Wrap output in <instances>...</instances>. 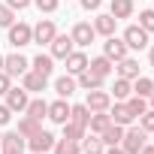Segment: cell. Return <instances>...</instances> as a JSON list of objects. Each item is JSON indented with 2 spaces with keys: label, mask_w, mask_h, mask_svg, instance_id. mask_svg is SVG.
<instances>
[{
  "label": "cell",
  "mask_w": 154,
  "mask_h": 154,
  "mask_svg": "<svg viewBox=\"0 0 154 154\" xmlns=\"http://www.w3.org/2000/svg\"><path fill=\"white\" fill-rule=\"evenodd\" d=\"M148 100H151V109H154V91H151V97H148Z\"/></svg>",
  "instance_id": "obj_47"
},
{
  "label": "cell",
  "mask_w": 154,
  "mask_h": 154,
  "mask_svg": "<svg viewBox=\"0 0 154 154\" xmlns=\"http://www.w3.org/2000/svg\"><path fill=\"white\" fill-rule=\"evenodd\" d=\"M9 88H12V75H6L3 69H0V94H6Z\"/></svg>",
  "instance_id": "obj_39"
},
{
  "label": "cell",
  "mask_w": 154,
  "mask_h": 154,
  "mask_svg": "<svg viewBox=\"0 0 154 154\" xmlns=\"http://www.w3.org/2000/svg\"><path fill=\"white\" fill-rule=\"evenodd\" d=\"M9 24H15V9H9L3 3L0 6V27H9Z\"/></svg>",
  "instance_id": "obj_37"
},
{
  "label": "cell",
  "mask_w": 154,
  "mask_h": 154,
  "mask_svg": "<svg viewBox=\"0 0 154 154\" xmlns=\"http://www.w3.org/2000/svg\"><path fill=\"white\" fill-rule=\"evenodd\" d=\"M127 109H130V115H133V118H139V115L148 109V97H139V94L127 97Z\"/></svg>",
  "instance_id": "obj_31"
},
{
  "label": "cell",
  "mask_w": 154,
  "mask_h": 154,
  "mask_svg": "<svg viewBox=\"0 0 154 154\" xmlns=\"http://www.w3.org/2000/svg\"><path fill=\"white\" fill-rule=\"evenodd\" d=\"M109 124H112L109 112H91V121H88V127H91V133H94V136H100V133H103Z\"/></svg>",
  "instance_id": "obj_22"
},
{
  "label": "cell",
  "mask_w": 154,
  "mask_h": 154,
  "mask_svg": "<svg viewBox=\"0 0 154 154\" xmlns=\"http://www.w3.org/2000/svg\"><path fill=\"white\" fill-rule=\"evenodd\" d=\"M48 45H51V57H60V60H63V57L72 51V36H63V33H57V36H54Z\"/></svg>",
  "instance_id": "obj_13"
},
{
  "label": "cell",
  "mask_w": 154,
  "mask_h": 154,
  "mask_svg": "<svg viewBox=\"0 0 154 154\" xmlns=\"http://www.w3.org/2000/svg\"><path fill=\"white\" fill-rule=\"evenodd\" d=\"M9 118H12V109L3 103V106H0V127H3V124H9Z\"/></svg>",
  "instance_id": "obj_40"
},
{
  "label": "cell",
  "mask_w": 154,
  "mask_h": 154,
  "mask_svg": "<svg viewBox=\"0 0 154 154\" xmlns=\"http://www.w3.org/2000/svg\"><path fill=\"white\" fill-rule=\"evenodd\" d=\"M54 136L48 133V130H39V133H33L30 139H27V145H30V151H36V154H48L51 148H54Z\"/></svg>",
  "instance_id": "obj_6"
},
{
  "label": "cell",
  "mask_w": 154,
  "mask_h": 154,
  "mask_svg": "<svg viewBox=\"0 0 154 154\" xmlns=\"http://www.w3.org/2000/svg\"><path fill=\"white\" fill-rule=\"evenodd\" d=\"M0 145H3V148H15V151H24V145H27V139L15 130V133H6L3 136V142H0Z\"/></svg>",
  "instance_id": "obj_33"
},
{
  "label": "cell",
  "mask_w": 154,
  "mask_h": 154,
  "mask_svg": "<svg viewBox=\"0 0 154 154\" xmlns=\"http://www.w3.org/2000/svg\"><path fill=\"white\" fill-rule=\"evenodd\" d=\"M91 112H109V106H112V94L109 91H103V88H97V91H88V103H85Z\"/></svg>",
  "instance_id": "obj_5"
},
{
  "label": "cell",
  "mask_w": 154,
  "mask_h": 154,
  "mask_svg": "<svg viewBox=\"0 0 154 154\" xmlns=\"http://www.w3.org/2000/svg\"><path fill=\"white\" fill-rule=\"evenodd\" d=\"M139 154H154V145H142V148H139Z\"/></svg>",
  "instance_id": "obj_44"
},
{
  "label": "cell",
  "mask_w": 154,
  "mask_h": 154,
  "mask_svg": "<svg viewBox=\"0 0 154 154\" xmlns=\"http://www.w3.org/2000/svg\"><path fill=\"white\" fill-rule=\"evenodd\" d=\"M27 66H30V60L24 57V54H9V57H3V72L6 75H24L27 72Z\"/></svg>",
  "instance_id": "obj_7"
},
{
  "label": "cell",
  "mask_w": 154,
  "mask_h": 154,
  "mask_svg": "<svg viewBox=\"0 0 154 154\" xmlns=\"http://www.w3.org/2000/svg\"><path fill=\"white\" fill-rule=\"evenodd\" d=\"M100 139H103L106 148H109V145H121V139H124V127H121V124H109V127L100 133Z\"/></svg>",
  "instance_id": "obj_20"
},
{
  "label": "cell",
  "mask_w": 154,
  "mask_h": 154,
  "mask_svg": "<svg viewBox=\"0 0 154 154\" xmlns=\"http://www.w3.org/2000/svg\"><path fill=\"white\" fill-rule=\"evenodd\" d=\"M112 94H115V100H127L130 94H133V82L130 79H115V88H112Z\"/></svg>",
  "instance_id": "obj_30"
},
{
  "label": "cell",
  "mask_w": 154,
  "mask_h": 154,
  "mask_svg": "<svg viewBox=\"0 0 154 154\" xmlns=\"http://www.w3.org/2000/svg\"><path fill=\"white\" fill-rule=\"evenodd\" d=\"M24 112H27L30 118H36V121H42V118L48 115V103H45V100H30Z\"/></svg>",
  "instance_id": "obj_32"
},
{
  "label": "cell",
  "mask_w": 154,
  "mask_h": 154,
  "mask_svg": "<svg viewBox=\"0 0 154 154\" xmlns=\"http://www.w3.org/2000/svg\"><path fill=\"white\" fill-rule=\"evenodd\" d=\"M33 0H6V6L9 9H24V6H30Z\"/></svg>",
  "instance_id": "obj_41"
},
{
  "label": "cell",
  "mask_w": 154,
  "mask_h": 154,
  "mask_svg": "<svg viewBox=\"0 0 154 154\" xmlns=\"http://www.w3.org/2000/svg\"><path fill=\"white\" fill-rule=\"evenodd\" d=\"M100 3H103V0H82V9H88V12L94 9V12H97V9H100Z\"/></svg>",
  "instance_id": "obj_42"
},
{
  "label": "cell",
  "mask_w": 154,
  "mask_h": 154,
  "mask_svg": "<svg viewBox=\"0 0 154 154\" xmlns=\"http://www.w3.org/2000/svg\"><path fill=\"white\" fill-rule=\"evenodd\" d=\"M30 42H33V27H30V24H24V21L9 24V45L24 48V45H30Z\"/></svg>",
  "instance_id": "obj_1"
},
{
  "label": "cell",
  "mask_w": 154,
  "mask_h": 154,
  "mask_svg": "<svg viewBox=\"0 0 154 154\" xmlns=\"http://www.w3.org/2000/svg\"><path fill=\"white\" fill-rule=\"evenodd\" d=\"M109 15H115L118 21H121V18H130V15H133V0H112Z\"/></svg>",
  "instance_id": "obj_23"
},
{
  "label": "cell",
  "mask_w": 154,
  "mask_h": 154,
  "mask_svg": "<svg viewBox=\"0 0 154 154\" xmlns=\"http://www.w3.org/2000/svg\"><path fill=\"white\" fill-rule=\"evenodd\" d=\"M142 145H145V130H142V127H130V130H124L121 148H124L127 154H139Z\"/></svg>",
  "instance_id": "obj_2"
},
{
  "label": "cell",
  "mask_w": 154,
  "mask_h": 154,
  "mask_svg": "<svg viewBox=\"0 0 154 154\" xmlns=\"http://www.w3.org/2000/svg\"><path fill=\"white\" fill-rule=\"evenodd\" d=\"M103 82H106V79H100V75H94L91 69L79 72V79H75V85H79V88H85V91H97V88H103Z\"/></svg>",
  "instance_id": "obj_21"
},
{
  "label": "cell",
  "mask_w": 154,
  "mask_h": 154,
  "mask_svg": "<svg viewBox=\"0 0 154 154\" xmlns=\"http://www.w3.org/2000/svg\"><path fill=\"white\" fill-rule=\"evenodd\" d=\"M124 42H127V48H136V51H142L145 45H148V30H142L139 24H130L127 30H124V36H121Z\"/></svg>",
  "instance_id": "obj_3"
},
{
  "label": "cell",
  "mask_w": 154,
  "mask_h": 154,
  "mask_svg": "<svg viewBox=\"0 0 154 154\" xmlns=\"http://www.w3.org/2000/svg\"><path fill=\"white\" fill-rule=\"evenodd\" d=\"M0 142H3V136H0Z\"/></svg>",
  "instance_id": "obj_49"
},
{
  "label": "cell",
  "mask_w": 154,
  "mask_h": 154,
  "mask_svg": "<svg viewBox=\"0 0 154 154\" xmlns=\"http://www.w3.org/2000/svg\"><path fill=\"white\" fill-rule=\"evenodd\" d=\"M75 88H79V85H75V79H72V75H60V79L54 82V91H57V97H72V91Z\"/></svg>",
  "instance_id": "obj_25"
},
{
  "label": "cell",
  "mask_w": 154,
  "mask_h": 154,
  "mask_svg": "<svg viewBox=\"0 0 154 154\" xmlns=\"http://www.w3.org/2000/svg\"><path fill=\"white\" fill-rule=\"evenodd\" d=\"M54 154H82V145L69 142V139H57L54 142Z\"/></svg>",
  "instance_id": "obj_34"
},
{
  "label": "cell",
  "mask_w": 154,
  "mask_h": 154,
  "mask_svg": "<svg viewBox=\"0 0 154 154\" xmlns=\"http://www.w3.org/2000/svg\"><path fill=\"white\" fill-rule=\"evenodd\" d=\"M72 45H79V48H85V45H91L94 42V36H97V30H94V24H88V21H79L72 27Z\"/></svg>",
  "instance_id": "obj_4"
},
{
  "label": "cell",
  "mask_w": 154,
  "mask_h": 154,
  "mask_svg": "<svg viewBox=\"0 0 154 154\" xmlns=\"http://www.w3.org/2000/svg\"><path fill=\"white\" fill-rule=\"evenodd\" d=\"M33 154H36V151H33Z\"/></svg>",
  "instance_id": "obj_50"
},
{
  "label": "cell",
  "mask_w": 154,
  "mask_h": 154,
  "mask_svg": "<svg viewBox=\"0 0 154 154\" xmlns=\"http://www.w3.org/2000/svg\"><path fill=\"white\" fill-rule=\"evenodd\" d=\"M139 27H142V30H148V33H154V9L139 12Z\"/></svg>",
  "instance_id": "obj_35"
},
{
  "label": "cell",
  "mask_w": 154,
  "mask_h": 154,
  "mask_svg": "<svg viewBox=\"0 0 154 154\" xmlns=\"http://www.w3.org/2000/svg\"><path fill=\"white\" fill-rule=\"evenodd\" d=\"M54 36H57V27H54V21H51V18H42V21L33 27V42H39V45L51 42Z\"/></svg>",
  "instance_id": "obj_8"
},
{
  "label": "cell",
  "mask_w": 154,
  "mask_h": 154,
  "mask_svg": "<svg viewBox=\"0 0 154 154\" xmlns=\"http://www.w3.org/2000/svg\"><path fill=\"white\" fill-rule=\"evenodd\" d=\"M103 54L115 63V60L127 57V42H124V39H115V36H106V42H103Z\"/></svg>",
  "instance_id": "obj_9"
},
{
  "label": "cell",
  "mask_w": 154,
  "mask_h": 154,
  "mask_svg": "<svg viewBox=\"0 0 154 154\" xmlns=\"http://www.w3.org/2000/svg\"><path fill=\"white\" fill-rule=\"evenodd\" d=\"M112 60L106 57V54H100V57H94V60H88V69L94 72V75H100V79H106V75H112Z\"/></svg>",
  "instance_id": "obj_16"
},
{
  "label": "cell",
  "mask_w": 154,
  "mask_h": 154,
  "mask_svg": "<svg viewBox=\"0 0 154 154\" xmlns=\"http://www.w3.org/2000/svg\"><path fill=\"white\" fill-rule=\"evenodd\" d=\"M118 63V75H121V79H136V75H139V60H133V57H121V60H115Z\"/></svg>",
  "instance_id": "obj_19"
},
{
  "label": "cell",
  "mask_w": 154,
  "mask_h": 154,
  "mask_svg": "<svg viewBox=\"0 0 154 154\" xmlns=\"http://www.w3.org/2000/svg\"><path fill=\"white\" fill-rule=\"evenodd\" d=\"M139 127H142L145 133H154V109H145V112L139 115Z\"/></svg>",
  "instance_id": "obj_36"
},
{
  "label": "cell",
  "mask_w": 154,
  "mask_h": 154,
  "mask_svg": "<svg viewBox=\"0 0 154 154\" xmlns=\"http://www.w3.org/2000/svg\"><path fill=\"white\" fill-rule=\"evenodd\" d=\"M21 79H24V85H21V88H24L27 94H30V91H45V82H48L45 75H39V72H33V69H27Z\"/></svg>",
  "instance_id": "obj_18"
},
{
  "label": "cell",
  "mask_w": 154,
  "mask_h": 154,
  "mask_svg": "<svg viewBox=\"0 0 154 154\" xmlns=\"http://www.w3.org/2000/svg\"><path fill=\"white\" fill-rule=\"evenodd\" d=\"M42 130V121H36V118H30V115H24L21 121H18V133L24 136V139H30L33 133H39Z\"/></svg>",
  "instance_id": "obj_24"
},
{
  "label": "cell",
  "mask_w": 154,
  "mask_h": 154,
  "mask_svg": "<svg viewBox=\"0 0 154 154\" xmlns=\"http://www.w3.org/2000/svg\"><path fill=\"white\" fill-rule=\"evenodd\" d=\"M27 103H30V97H27L24 88H9V91H6V106H9L12 112H24Z\"/></svg>",
  "instance_id": "obj_10"
},
{
  "label": "cell",
  "mask_w": 154,
  "mask_h": 154,
  "mask_svg": "<svg viewBox=\"0 0 154 154\" xmlns=\"http://www.w3.org/2000/svg\"><path fill=\"white\" fill-rule=\"evenodd\" d=\"M79 145H82V154H103L106 151V145H103L100 136H85Z\"/></svg>",
  "instance_id": "obj_26"
},
{
  "label": "cell",
  "mask_w": 154,
  "mask_h": 154,
  "mask_svg": "<svg viewBox=\"0 0 154 154\" xmlns=\"http://www.w3.org/2000/svg\"><path fill=\"white\" fill-rule=\"evenodd\" d=\"M63 60H66V72H69V75H79V72L88 69V54H85V51H69Z\"/></svg>",
  "instance_id": "obj_11"
},
{
  "label": "cell",
  "mask_w": 154,
  "mask_h": 154,
  "mask_svg": "<svg viewBox=\"0 0 154 154\" xmlns=\"http://www.w3.org/2000/svg\"><path fill=\"white\" fill-rule=\"evenodd\" d=\"M148 63L154 66V45H151V51H148Z\"/></svg>",
  "instance_id": "obj_46"
},
{
  "label": "cell",
  "mask_w": 154,
  "mask_h": 154,
  "mask_svg": "<svg viewBox=\"0 0 154 154\" xmlns=\"http://www.w3.org/2000/svg\"><path fill=\"white\" fill-rule=\"evenodd\" d=\"M0 69H3V54H0Z\"/></svg>",
  "instance_id": "obj_48"
},
{
  "label": "cell",
  "mask_w": 154,
  "mask_h": 154,
  "mask_svg": "<svg viewBox=\"0 0 154 154\" xmlns=\"http://www.w3.org/2000/svg\"><path fill=\"white\" fill-rule=\"evenodd\" d=\"M3 154H24V151H15V148H3Z\"/></svg>",
  "instance_id": "obj_45"
},
{
  "label": "cell",
  "mask_w": 154,
  "mask_h": 154,
  "mask_svg": "<svg viewBox=\"0 0 154 154\" xmlns=\"http://www.w3.org/2000/svg\"><path fill=\"white\" fill-rule=\"evenodd\" d=\"M33 3H36L39 12H54V9L60 6V0H33Z\"/></svg>",
  "instance_id": "obj_38"
},
{
  "label": "cell",
  "mask_w": 154,
  "mask_h": 154,
  "mask_svg": "<svg viewBox=\"0 0 154 154\" xmlns=\"http://www.w3.org/2000/svg\"><path fill=\"white\" fill-rule=\"evenodd\" d=\"M109 118H112V124H121V127L133 124V115H130V109H127V103H124V100H121V103H115V106H109Z\"/></svg>",
  "instance_id": "obj_14"
},
{
  "label": "cell",
  "mask_w": 154,
  "mask_h": 154,
  "mask_svg": "<svg viewBox=\"0 0 154 154\" xmlns=\"http://www.w3.org/2000/svg\"><path fill=\"white\" fill-rule=\"evenodd\" d=\"M115 24H118V18H115V15H109V12H103V15H97V18H94V30H97V33H103V36H115Z\"/></svg>",
  "instance_id": "obj_15"
},
{
  "label": "cell",
  "mask_w": 154,
  "mask_h": 154,
  "mask_svg": "<svg viewBox=\"0 0 154 154\" xmlns=\"http://www.w3.org/2000/svg\"><path fill=\"white\" fill-rule=\"evenodd\" d=\"M45 118H51L54 124H66V121H69V106H66V100L60 97V100L48 103V115H45Z\"/></svg>",
  "instance_id": "obj_12"
},
{
  "label": "cell",
  "mask_w": 154,
  "mask_h": 154,
  "mask_svg": "<svg viewBox=\"0 0 154 154\" xmlns=\"http://www.w3.org/2000/svg\"><path fill=\"white\" fill-rule=\"evenodd\" d=\"M106 154H127V151H124L121 145H109V151H106Z\"/></svg>",
  "instance_id": "obj_43"
},
{
  "label": "cell",
  "mask_w": 154,
  "mask_h": 154,
  "mask_svg": "<svg viewBox=\"0 0 154 154\" xmlns=\"http://www.w3.org/2000/svg\"><path fill=\"white\" fill-rule=\"evenodd\" d=\"M30 66H33V72H39V75H45V79H48V75H51V69H54V57L39 51V54L30 60Z\"/></svg>",
  "instance_id": "obj_17"
},
{
  "label": "cell",
  "mask_w": 154,
  "mask_h": 154,
  "mask_svg": "<svg viewBox=\"0 0 154 154\" xmlns=\"http://www.w3.org/2000/svg\"><path fill=\"white\" fill-rule=\"evenodd\" d=\"M151 91H154V82L148 79V75H136V79H133V94H139V97H151Z\"/></svg>",
  "instance_id": "obj_29"
},
{
  "label": "cell",
  "mask_w": 154,
  "mask_h": 154,
  "mask_svg": "<svg viewBox=\"0 0 154 154\" xmlns=\"http://www.w3.org/2000/svg\"><path fill=\"white\" fill-rule=\"evenodd\" d=\"M69 121L88 127V121H91V109H88V106H69Z\"/></svg>",
  "instance_id": "obj_27"
},
{
  "label": "cell",
  "mask_w": 154,
  "mask_h": 154,
  "mask_svg": "<svg viewBox=\"0 0 154 154\" xmlns=\"http://www.w3.org/2000/svg\"><path fill=\"white\" fill-rule=\"evenodd\" d=\"M60 127H63V139H69V142H82V139H85V127H82V124L66 121V124H60Z\"/></svg>",
  "instance_id": "obj_28"
}]
</instances>
